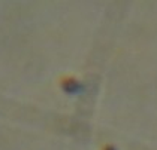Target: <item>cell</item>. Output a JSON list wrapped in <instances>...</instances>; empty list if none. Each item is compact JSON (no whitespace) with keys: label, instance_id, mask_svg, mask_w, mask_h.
<instances>
[{"label":"cell","instance_id":"cell-1","mask_svg":"<svg viewBox=\"0 0 157 150\" xmlns=\"http://www.w3.org/2000/svg\"><path fill=\"white\" fill-rule=\"evenodd\" d=\"M61 89L69 95H79L84 92V85L78 82L75 77H63L60 82Z\"/></svg>","mask_w":157,"mask_h":150}]
</instances>
